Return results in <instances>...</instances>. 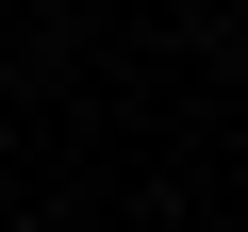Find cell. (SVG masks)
I'll use <instances>...</instances> for the list:
<instances>
[]
</instances>
